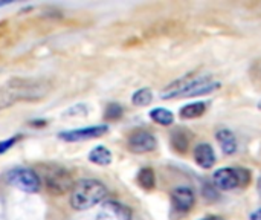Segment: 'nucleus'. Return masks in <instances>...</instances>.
<instances>
[{
    "mask_svg": "<svg viewBox=\"0 0 261 220\" xmlns=\"http://www.w3.org/2000/svg\"><path fill=\"white\" fill-rule=\"evenodd\" d=\"M258 109H260V110H261V101H260V103H258Z\"/></svg>",
    "mask_w": 261,
    "mask_h": 220,
    "instance_id": "nucleus-24",
    "label": "nucleus"
},
{
    "mask_svg": "<svg viewBox=\"0 0 261 220\" xmlns=\"http://www.w3.org/2000/svg\"><path fill=\"white\" fill-rule=\"evenodd\" d=\"M216 139L220 144L225 155H234L237 152V139H236V135L231 130L220 129L217 132V135H216Z\"/></svg>",
    "mask_w": 261,
    "mask_h": 220,
    "instance_id": "nucleus-12",
    "label": "nucleus"
},
{
    "mask_svg": "<svg viewBox=\"0 0 261 220\" xmlns=\"http://www.w3.org/2000/svg\"><path fill=\"white\" fill-rule=\"evenodd\" d=\"M206 110V104L205 103H191V104H187L180 109V118L182 119H196V118H200Z\"/></svg>",
    "mask_w": 261,
    "mask_h": 220,
    "instance_id": "nucleus-14",
    "label": "nucleus"
},
{
    "mask_svg": "<svg viewBox=\"0 0 261 220\" xmlns=\"http://www.w3.org/2000/svg\"><path fill=\"white\" fill-rule=\"evenodd\" d=\"M138 184H139L141 188H144V190H147V191L153 190L154 185H156L154 172H153L151 168H148V167H147V168H142V170L138 173Z\"/></svg>",
    "mask_w": 261,
    "mask_h": 220,
    "instance_id": "nucleus-16",
    "label": "nucleus"
},
{
    "mask_svg": "<svg viewBox=\"0 0 261 220\" xmlns=\"http://www.w3.org/2000/svg\"><path fill=\"white\" fill-rule=\"evenodd\" d=\"M89 161L95 165L106 167L112 162V152L106 145H98L90 150L89 153Z\"/></svg>",
    "mask_w": 261,
    "mask_h": 220,
    "instance_id": "nucleus-13",
    "label": "nucleus"
},
{
    "mask_svg": "<svg viewBox=\"0 0 261 220\" xmlns=\"http://www.w3.org/2000/svg\"><path fill=\"white\" fill-rule=\"evenodd\" d=\"M96 220H132V210L116 201H109L101 205Z\"/></svg>",
    "mask_w": 261,
    "mask_h": 220,
    "instance_id": "nucleus-9",
    "label": "nucleus"
},
{
    "mask_svg": "<svg viewBox=\"0 0 261 220\" xmlns=\"http://www.w3.org/2000/svg\"><path fill=\"white\" fill-rule=\"evenodd\" d=\"M5 181L24 193H37L40 190V178L31 168H12L5 175Z\"/></svg>",
    "mask_w": 261,
    "mask_h": 220,
    "instance_id": "nucleus-5",
    "label": "nucleus"
},
{
    "mask_svg": "<svg viewBox=\"0 0 261 220\" xmlns=\"http://www.w3.org/2000/svg\"><path fill=\"white\" fill-rule=\"evenodd\" d=\"M251 220H261V210H258L257 213H254V214H252V217H251Z\"/></svg>",
    "mask_w": 261,
    "mask_h": 220,
    "instance_id": "nucleus-21",
    "label": "nucleus"
},
{
    "mask_svg": "<svg viewBox=\"0 0 261 220\" xmlns=\"http://www.w3.org/2000/svg\"><path fill=\"white\" fill-rule=\"evenodd\" d=\"M251 181V173L245 168H219L213 175V182L219 190L231 191L239 187H246Z\"/></svg>",
    "mask_w": 261,
    "mask_h": 220,
    "instance_id": "nucleus-4",
    "label": "nucleus"
},
{
    "mask_svg": "<svg viewBox=\"0 0 261 220\" xmlns=\"http://www.w3.org/2000/svg\"><path fill=\"white\" fill-rule=\"evenodd\" d=\"M220 87L219 81H214L211 77H194L187 75L179 78L177 81L167 86L165 90H162L161 96L162 100H171V98H191V96H202L208 95Z\"/></svg>",
    "mask_w": 261,
    "mask_h": 220,
    "instance_id": "nucleus-2",
    "label": "nucleus"
},
{
    "mask_svg": "<svg viewBox=\"0 0 261 220\" xmlns=\"http://www.w3.org/2000/svg\"><path fill=\"white\" fill-rule=\"evenodd\" d=\"M193 156H194V161L197 162V165L202 168L208 170V168H213L216 164V153L210 144H199L194 149Z\"/></svg>",
    "mask_w": 261,
    "mask_h": 220,
    "instance_id": "nucleus-11",
    "label": "nucleus"
},
{
    "mask_svg": "<svg viewBox=\"0 0 261 220\" xmlns=\"http://www.w3.org/2000/svg\"><path fill=\"white\" fill-rule=\"evenodd\" d=\"M44 184L49 193H52L54 196H64L66 193L72 191L75 185L72 175L60 167H50L44 173Z\"/></svg>",
    "mask_w": 261,
    "mask_h": 220,
    "instance_id": "nucleus-6",
    "label": "nucleus"
},
{
    "mask_svg": "<svg viewBox=\"0 0 261 220\" xmlns=\"http://www.w3.org/2000/svg\"><path fill=\"white\" fill-rule=\"evenodd\" d=\"M132 101H133V104L138 106V107H145V106H148V104L153 101V92H151L150 89H147V87L139 89V90H136V92L133 93Z\"/></svg>",
    "mask_w": 261,
    "mask_h": 220,
    "instance_id": "nucleus-17",
    "label": "nucleus"
},
{
    "mask_svg": "<svg viewBox=\"0 0 261 220\" xmlns=\"http://www.w3.org/2000/svg\"><path fill=\"white\" fill-rule=\"evenodd\" d=\"M49 92V83L37 78H12L0 89V109L20 101H38Z\"/></svg>",
    "mask_w": 261,
    "mask_h": 220,
    "instance_id": "nucleus-1",
    "label": "nucleus"
},
{
    "mask_svg": "<svg viewBox=\"0 0 261 220\" xmlns=\"http://www.w3.org/2000/svg\"><path fill=\"white\" fill-rule=\"evenodd\" d=\"M150 118L159 124V126H171L174 123V115L173 112H170L168 109L164 107H156L150 112Z\"/></svg>",
    "mask_w": 261,
    "mask_h": 220,
    "instance_id": "nucleus-15",
    "label": "nucleus"
},
{
    "mask_svg": "<svg viewBox=\"0 0 261 220\" xmlns=\"http://www.w3.org/2000/svg\"><path fill=\"white\" fill-rule=\"evenodd\" d=\"M107 196V187L96 179H81L70 191V207L76 211H86L101 204Z\"/></svg>",
    "mask_w": 261,
    "mask_h": 220,
    "instance_id": "nucleus-3",
    "label": "nucleus"
},
{
    "mask_svg": "<svg viewBox=\"0 0 261 220\" xmlns=\"http://www.w3.org/2000/svg\"><path fill=\"white\" fill-rule=\"evenodd\" d=\"M171 145L174 147V150H177L180 153H185L187 152V147H188V136L184 135L180 130L179 132H174L171 135Z\"/></svg>",
    "mask_w": 261,
    "mask_h": 220,
    "instance_id": "nucleus-18",
    "label": "nucleus"
},
{
    "mask_svg": "<svg viewBox=\"0 0 261 220\" xmlns=\"http://www.w3.org/2000/svg\"><path fill=\"white\" fill-rule=\"evenodd\" d=\"M107 132H109V126L101 124V126H92V127H86V129H75V130L63 132V133H60V139H63L66 142H81V141L101 138Z\"/></svg>",
    "mask_w": 261,
    "mask_h": 220,
    "instance_id": "nucleus-7",
    "label": "nucleus"
},
{
    "mask_svg": "<svg viewBox=\"0 0 261 220\" xmlns=\"http://www.w3.org/2000/svg\"><path fill=\"white\" fill-rule=\"evenodd\" d=\"M258 191H260V194H261V176H260V179H258Z\"/></svg>",
    "mask_w": 261,
    "mask_h": 220,
    "instance_id": "nucleus-23",
    "label": "nucleus"
},
{
    "mask_svg": "<svg viewBox=\"0 0 261 220\" xmlns=\"http://www.w3.org/2000/svg\"><path fill=\"white\" fill-rule=\"evenodd\" d=\"M3 5H5V3H0V6H3Z\"/></svg>",
    "mask_w": 261,
    "mask_h": 220,
    "instance_id": "nucleus-25",
    "label": "nucleus"
},
{
    "mask_svg": "<svg viewBox=\"0 0 261 220\" xmlns=\"http://www.w3.org/2000/svg\"><path fill=\"white\" fill-rule=\"evenodd\" d=\"M18 139H20V136L17 135V136H14V138H9V139H6V141H2V142H0V155L6 153L11 147H14V145L17 144Z\"/></svg>",
    "mask_w": 261,
    "mask_h": 220,
    "instance_id": "nucleus-20",
    "label": "nucleus"
},
{
    "mask_svg": "<svg viewBox=\"0 0 261 220\" xmlns=\"http://www.w3.org/2000/svg\"><path fill=\"white\" fill-rule=\"evenodd\" d=\"M156 145H158L156 138L150 132H145V130H138V132L132 133L127 141L128 150L136 155L150 153L156 149Z\"/></svg>",
    "mask_w": 261,
    "mask_h": 220,
    "instance_id": "nucleus-8",
    "label": "nucleus"
},
{
    "mask_svg": "<svg viewBox=\"0 0 261 220\" xmlns=\"http://www.w3.org/2000/svg\"><path fill=\"white\" fill-rule=\"evenodd\" d=\"M122 113H124V109H122L119 104L112 103V104H109L107 109H106L104 119H106V121H116V119H119V118L122 116Z\"/></svg>",
    "mask_w": 261,
    "mask_h": 220,
    "instance_id": "nucleus-19",
    "label": "nucleus"
},
{
    "mask_svg": "<svg viewBox=\"0 0 261 220\" xmlns=\"http://www.w3.org/2000/svg\"><path fill=\"white\" fill-rule=\"evenodd\" d=\"M171 202L177 211H184V213L191 211V208L196 204L194 191L188 187H177L171 193Z\"/></svg>",
    "mask_w": 261,
    "mask_h": 220,
    "instance_id": "nucleus-10",
    "label": "nucleus"
},
{
    "mask_svg": "<svg viewBox=\"0 0 261 220\" xmlns=\"http://www.w3.org/2000/svg\"><path fill=\"white\" fill-rule=\"evenodd\" d=\"M200 220H223L222 217H219V216H208V217H203V219Z\"/></svg>",
    "mask_w": 261,
    "mask_h": 220,
    "instance_id": "nucleus-22",
    "label": "nucleus"
}]
</instances>
